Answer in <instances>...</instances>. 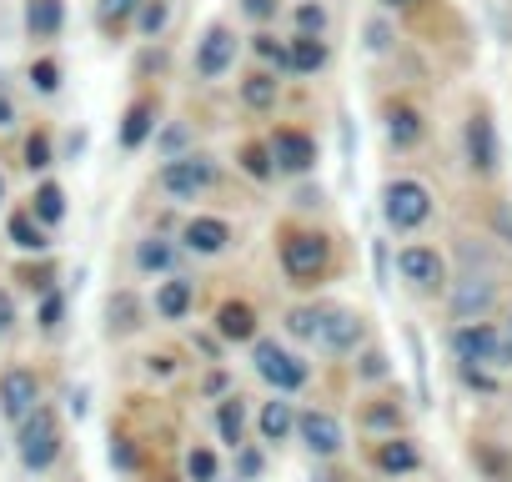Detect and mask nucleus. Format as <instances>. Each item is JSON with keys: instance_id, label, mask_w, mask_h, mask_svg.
<instances>
[{"instance_id": "nucleus-1", "label": "nucleus", "mask_w": 512, "mask_h": 482, "mask_svg": "<svg viewBox=\"0 0 512 482\" xmlns=\"http://www.w3.org/2000/svg\"><path fill=\"white\" fill-rule=\"evenodd\" d=\"M382 216L392 231H412L432 216V191L422 181H387L382 191Z\"/></svg>"}, {"instance_id": "nucleus-2", "label": "nucleus", "mask_w": 512, "mask_h": 482, "mask_svg": "<svg viewBox=\"0 0 512 482\" xmlns=\"http://www.w3.org/2000/svg\"><path fill=\"white\" fill-rule=\"evenodd\" d=\"M16 452H21V462H26L31 472H46V467L56 462V452H61V432H56V417H51L46 407H36V412L21 422V432H16Z\"/></svg>"}, {"instance_id": "nucleus-3", "label": "nucleus", "mask_w": 512, "mask_h": 482, "mask_svg": "<svg viewBox=\"0 0 512 482\" xmlns=\"http://www.w3.org/2000/svg\"><path fill=\"white\" fill-rule=\"evenodd\" d=\"M211 186H216V166L206 156H171L161 166V191L176 196V201H191V196H201Z\"/></svg>"}, {"instance_id": "nucleus-4", "label": "nucleus", "mask_w": 512, "mask_h": 482, "mask_svg": "<svg viewBox=\"0 0 512 482\" xmlns=\"http://www.w3.org/2000/svg\"><path fill=\"white\" fill-rule=\"evenodd\" d=\"M452 352H457L467 367H472V362H497V367H507V362H512V337L492 332L487 322H467V327H457Z\"/></svg>"}, {"instance_id": "nucleus-5", "label": "nucleus", "mask_w": 512, "mask_h": 482, "mask_svg": "<svg viewBox=\"0 0 512 482\" xmlns=\"http://www.w3.org/2000/svg\"><path fill=\"white\" fill-rule=\"evenodd\" d=\"M256 377L262 382H272L277 392H297L302 382H307V362L302 357H292L287 347H277V342H256Z\"/></svg>"}, {"instance_id": "nucleus-6", "label": "nucleus", "mask_w": 512, "mask_h": 482, "mask_svg": "<svg viewBox=\"0 0 512 482\" xmlns=\"http://www.w3.org/2000/svg\"><path fill=\"white\" fill-rule=\"evenodd\" d=\"M282 267L292 282H317L327 272V241L312 236V231H297L282 241Z\"/></svg>"}, {"instance_id": "nucleus-7", "label": "nucleus", "mask_w": 512, "mask_h": 482, "mask_svg": "<svg viewBox=\"0 0 512 482\" xmlns=\"http://www.w3.org/2000/svg\"><path fill=\"white\" fill-rule=\"evenodd\" d=\"M36 402H41V382H36V372L11 367L6 377H0V412H6L11 422H26V417L36 412Z\"/></svg>"}, {"instance_id": "nucleus-8", "label": "nucleus", "mask_w": 512, "mask_h": 482, "mask_svg": "<svg viewBox=\"0 0 512 482\" xmlns=\"http://www.w3.org/2000/svg\"><path fill=\"white\" fill-rule=\"evenodd\" d=\"M231 61H236V36H231L226 26H211V31L201 36V46H196V76L216 81V76L231 71Z\"/></svg>"}, {"instance_id": "nucleus-9", "label": "nucleus", "mask_w": 512, "mask_h": 482, "mask_svg": "<svg viewBox=\"0 0 512 482\" xmlns=\"http://www.w3.org/2000/svg\"><path fill=\"white\" fill-rule=\"evenodd\" d=\"M272 161H277V171L302 176V171L317 161V141H312L307 131H277V136H272Z\"/></svg>"}, {"instance_id": "nucleus-10", "label": "nucleus", "mask_w": 512, "mask_h": 482, "mask_svg": "<svg viewBox=\"0 0 512 482\" xmlns=\"http://www.w3.org/2000/svg\"><path fill=\"white\" fill-rule=\"evenodd\" d=\"M397 267H402V277H407L412 287H422V292L442 287V277H447V267H442V257H437L432 247H402V252H397Z\"/></svg>"}, {"instance_id": "nucleus-11", "label": "nucleus", "mask_w": 512, "mask_h": 482, "mask_svg": "<svg viewBox=\"0 0 512 482\" xmlns=\"http://www.w3.org/2000/svg\"><path fill=\"white\" fill-rule=\"evenodd\" d=\"M297 432H302V442L317 452V457H332L337 447H342V422L332 417V412H302V422H297Z\"/></svg>"}, {"instance_id": "nucleus-12", "label": "nucleus", "mask_w": 512, "mask_h": 482, "mask_svg": "<svg viewBox=\"0 0 512 482\" xmlns=\"http://www.w3.org/2000/svg\"><path fill=\"white\" fill-rule=\"evenodd\" d=\"M467 161L482 176L497 171V131H492V121L482 111H472V121H467Z\"/></svg>"}, {"instance_id": "nucleus-13", "label": "nucleus", "mask_w": 512, "mask_h": 482, "mask_svg": "<svg viewBox=\"0 0 512 482\" xmlns=\"http://www.w3.org/2000/svg\"><path fill=\"white\" fill-rule=\"evenodd\" d=\"M492 302H497V287H492L487 277H462L457 292H452V312H457L462 322H477Z\"/></svg>"}, {"instance_id": "nucleus-14", "label": "nucleus", "mask_w": 512, "mask_h": 482, "mask_svg": "<svg viewBox=\"0 0 512 482\" xmlns=\"http://www.w3.org/2000/svg\"><path fill=\"white\" fill-rule=\"evenodd\" d=\"M181 236H186V247H191V252H201V257H216V252H226L231 226H226V221H216V216H191Z\"/></svg>"}, {"instance_id": "nucleus-15", "label": "nucleus", "mask_w": 512, "mask_h": 482, "mask_svg": "<svg viewBox=\"0 0 512 482\" xmlns=\"http://www.w3.org/2000/svg\"><path fill=\"white\" fill-rule=\"evenodd\" d=\"M66 26V0H26V31L31 41H56Z\"/></svg>"}, {"instance_id": "nucleus-16", "label": "nucleus", "mask_w": 512, "mask_h": 482, "mask_svg": "<svg viewBox=\"0 0 512 482\" xmlns=\"http://www.w3.org/2000/svg\"><path fill=\"white\" fill-rule=\"evenodd\" d=\"M327 352H352L357 342H362V317L357 312H327V327H322V337H317Z\"/></svg>"}, {"instance_id": "nucleus-17", "label": "nucleus", "mask_w": 512, "mask_h": 482, "mask_svg": "<svg viewBox=\"0 0 512 482\" xmlns=\"http://www.w3.org/2000/svg\"><path fill=\"white\" fill-rule=\"evenodd\" d=\"M191 302H196V282H186V277H171V282L156 292V312H161L166 322H181V317L191 312Z\"/></svg>"}, {"instance_id": "nucleus-18", "label": "nucleus", "mask_w": 512, "mask_h": 482, "mask_svg": "<svg viewBox=\"0 0 512 482\" xmlns=\"http://www.w3.org/2000/svg\"><path fill=\"white\" fill-rule=\"evenodd\" d=\"M216 327H221V337H231V342H251V337H256V312H251L246 302H226V307L216 312Z\"/></svg>"}, {"instance_id": "nucleus-19", "label": "nucleus", "mask_w": 512, "mask_h": 482, "mask_svg": "<svg viewBox=\"0 0 512 482\" xmlns=\"http://www.w3.org/2000/svg\"><path fill=\"white\" fill-rule=\"evenodd\" d=\"M151 126H156V106H151V101H136V106L121 116V146L136 151V146L151 136Z\"/></svg>"}, {"instance_id": "nucleus-20", "label": "nucleus", "mask_w": 512, "mask_h": 482, "mask_svg": "<svg viewBox=\"0 0 512 482\" xmlns=\"http://www.w3.org/2000/svg\"><path fill=\"white\" fill-rule=\"evenodd\" d=\"M387 141L402 146V151L417 146V141H422V116H417L412 106H392V111H387Z\"/></svg>"}, {"instance_id": "nucleus-21", "label": "nucleus", "mask_w": 512, "mask_h": 482, "mask_svg": "<svg viewBox=\"0 0 512 482\" xmlns=\"http://www.w3.org/2000/svg\"><path fill=\"white\" fill-rule=\"evenodd\" d=\"M297 422H302V417H297L292 402H282V397L262 407V437H267V442H287V432H292Z\"/></svg>"}, {"instance_id": "nucleus-22", "label": "nucleus", "mask_w": 512, "mask_h": 482, "mask_svg": "<svg viewBox=\"0 0 512 482\" xmlns=\"http://www.w3.org/2000/svg\"><path fill=\"white\" fill-rule=\"evenodd\" d=\"M6 231H11V241H16L21 252H46V247H51V241H46V231H41V221H36L31 211H16Z\"/></svg>"}, {"instance_id": "nucleus-23", "label": "nucleus", "mask_w": 512, "mask_h": 482, "mask_svg": "<svg viewBox=\"0 0 512 482\" xmlns=\"http://www.w3.org/2000/svg\"><path fill=\"white\" fill-rule=\"evenodd\" d=\"M287 51H292V71H322L327 66V41L322 36H297Z\"/></svg>"}, {"instance_id": "nucleus-24", "label": "nucleus", "mask_w": 512, "mask_h": 482, "mask_svg": "<svg viewBox=\"0 0 512 482\" xmlns=\"http://www.w3.org/2000/svg\"><path fill=\"white\" fill-rule=\"evenodd\" d=\"M31 216H36L41 226H61V216H66V191H61L56 181H46V186L36 191V206H31Z\"/></svg>"}, {"instance_id": "nucleus-25", "label": "nucleus", "mask_w": 512, "mask_h": 482, "mask_svg": "<svg viewBox=\"0 0 512 482\" xmlns=\"http://www.w3.org/2000/svg\"><path fill=\"white\" fill-rule=\"evenodd\" d=\"M422 457H417V447L412 442H402V437H392V442H382V452H377V467L382 472H412Z\"/></svg>"}, {"instance_id": "nucleus-26", "label": "nucleus", "mask_w": 512, "mask_h": 482, "mask_svg": "<svg viewBox=\"0 0 512 482\" xmlns=\"http://www.w3.org/2000/svg\"><path fill=\"white\" fill-rule=\"evenodd\" d=\"M171 262H176V252H171V241H161V236H146L136 247V267L141 272H166Z\"/></svg>"}, {"instance_id": "nucleus-27", "label": "nucleus", "mask_w": 512, "mask_h": 482, "mask_svg": "<svg viewBox=\"0 0 512 482\" xmlns=\"http://www.w3.org/2000/svg\"><path fill=\"white\" fill-rule=\"evenodd\" d=\"M216 427H221V442L241 447V432H246V407H241V397H226V402H221Z\"/></svg>"}, {"instance_id": "nucleus-28", "label": "nucleus", "mask_w": 512, "mask_h": 482, "mask_svg": "<svg viewBox=\"0 0 512 482\" xmlns=\"http://www.w3.org/2000/svg\"><path fill=\"white\" fill-rule=\"evenodd\" d=\"M241 101H246L251 111H272V106H277V76H251V81H241Z\"/></svg>"}, {"instance_id": "nucleus-29", "label": "nucleus", "mask_w": 512, "mask_h": 482, "mask_svg": "<svg viewBox=\"0 0 512 482\" xmlns=\"http://www.w3.org/2000/svg\"><path fill=\"white\" fill-rule=\"evenodd\" d=\"M322 327H327V312H317V307H297V312H287V332L302 337V342H317Z\"/></svg>"}, {"instance_id": "nucleus-30", "label": "nucleus", "mask_w": 512, "mask_h": 482, "mask_svg": "<svg viewBox=\"0 0 512 482\" xmlns=\"http://www.w3.org/2000/svg\"><path fill=\"white\" fill-rule=\"evenodd\" d=\"M241 166H246V176L267 181V176L277 171V161H272V146H246V151H241Z\"/></svg>"}, {"instance_id": "nucleus-31", "label": "nucleus", "mask_w": 512, "mask_h": 482, "mask_svg": "<svg viewBox=\"0 0 512 482\" xmlns=\"http://www.w3.org/2000/svg\"><path fill=\"white\" fill-rule=\"evenodd\" d=\"M141 6H146V0H101L96 16H101V26H121V21H131Z\"/></svg>"}, {"instance_id": "nucleus-32", "label": "nucleus", "mask_w": 512, "mask_h": 482, "mask_svg": "<svg viewBox=\"0 0 512 482\" xmlns=\"http://www.w3.org/2000/svg\"><path fill=\"white\" fill-rule=\"evenodd\" d=\"M166 21H171V6H166V0H146V6H141V36H161Z\"/></svg>"}, {"instance_id": "nucleus-33", "label": "nucleus", "mask_w": 512, "mask_h": 482, "mask_svg": "<svg viewBox=\"0 0 512 482\" xmlns=\"http://www.w3.org/2000/svg\"><path fill=\"white\" fill-rule=\"evenodd\" d=\"M297 26H302V36H322V31H327V6H322V0H307V6H297Z\"/></svg>"}, {"instance_id": "nucleus-34", "label": "nucleus", "mask_w": 512, "mask_h": 482, "mask_svg": "<svg viewBox=\"0 0 512 482\" xmlns=\"http://www.w3.org/2000/svg\"><path fill=\"white\" fill-rule=\"evenodd\" d=\"M31 86H36L41 96H56V91H61V66H56V61H36V66H31Z\"/></svg>"}, {"instance_id": "nucleus-35", "label": "nucleus", "mask_w": 512, "mask_h": 482, "mask_svg": "<svg viewBox=\"0 0 512 482\" xmlns=\"http://www.w3.org/2000/svg\"><path fill=\"white\" fill-rule=\"evenodd\" d=\"M186 472H191V482H211V477H216V452L196 447V452L186 457Z\"/></svg>"}, {"instance_id": "nucleus-36", "label": "nucleus", "mask_w": 512, "mask_h": 482, "mask_svg": "<svg viewBox=\"0 0 512 482\" xmlns=\"http://www.w3.org/2000/svg\"><path fill=\"white\" fill-rule=\"evenodd\" d=\"M26 166H31V171H46V166H51V141H46L41 131L26 141Z\"/></svg>"}, {"instance_id": "nucleus-37", "label": "nucleus", "mask_w": 512, "mask_h": 482, "mask_svg": "<svg viewBox=\"0 0 512 482\" xmlns=\"http://www.w3.org/2000/svg\"><path fill=\"white\" fill-rule=\"evenodd\" d=\"M111 327L116 332H131L136 327V302L131 297H111Z\"/></svg>"}, {"instance_id": "nucleus-38", "label": "nucleus", "mask_w": 512, "mask_h": 482, "mask_svg": "<svg viewBox=\"0 0 512 482\" xmlns=\"http://www.w3.org/2000/svg\"><path fill=\"white\" fill-rule=\"evenodd\" d=\"M256 56H267V61H277V66H292V51L277 46L272 36H256Z\"/></svg>"}, {"instance_id": "nucleus-39", "label": "nucleus", "mask_w": 512, "mask_h": 482, "mask_svg": "<svg viewBox=\"0 0 512 482\" xmlns=\"http://www.w3.org/2000/svg\"><path fill=\"white\" fill-rule=\"evenodd\" d=\"M241 11L251 21H267V16H277V0H241Z\"/></svg>"}, {"instance_id": "nucleus-40", "label": "nucleus", "mask_w": 512, "mask_h": 482, "mask_svg": "<svg viewBox=\"0 0 512 482\" xmlns=\"http://www.w3.org/2000/svg\"><path fill=\"white\" fill-rule=\"evenodd\" d=\"M61 312H66V302H61V297H46V302H41V327L51 332V327L61 322Z\"/></svg>"}, {"instance_id": "nucleus-41", "label": "nucleus", "mask_w": 512, "mask_h": 482, "mask_svg": "<svg viewBox=\"0 0 512 482\" xmlns=\"http://www.w3.org/2000/svg\"><path fill=\"white\" fill-rule=\"evenodd\" d=\"M16 327V302H11V292L0 287V332H11Z\"/></svg>"}, {"instance_id": "nucleus-42", "label": "nucleus", "mask_w": 512, "mask_h": 482, "mask_svg": "<svg viewBox=\"0 0 512 482\" xmlns=\"http://www.w3.org/2000/svg\"><path fill=\"white\" fill-rule=\"evenodd\" d=\"M387 372V357L382 352H367V362H362V377H382Z\"/></svg>"}, {"instance_id": "nucleus-43", "label": "nucleus", "mask_w": 512, "mask_h": 482, "mask_svg": "<svg viewBox=\"0 0 512 482\" xmlns=\"http://www.w3.org/2000/svg\"><path fill=\"white\" fill-rule=\"evenodd\" d=\"M161 146H166V151H181V146H186V126H171Z\"/></svg>"}, {"instance_id": "nucleus-44", "label": "nucleus", "mask_w": 512, "mask_h": 482, "mask_svg": "<svg viewBox=\"0 0 512 482\" xmlns=\"http://www.w3.org/2000/svg\"><path fill=\"white\" fill-rule=\"evenodd\" d=\"M111 462H116V467H131V447L116 442V447H111Z\"/></svg>"}, {"instance_id": "nucleus-45", "label": "nucleus", "mask_w": 512, "mask_h": 482, "mask_svg": "<svg viewBox=\"0 0 512 482\" xmlns=\"http://www.w3.org/2000/svg\"><path fill=\"white\" fill-rule=\"evenodd\" d=\"M241 472H246V477H256V472H262V457L246 452V457H241Z\"/></svg>"}, {"instance_id": "nucleus-46", "label": "nucleus", "mask_w": 512, "mask_h": 482, "mask_svg": "<svg viewBox=\"0 0 512 482\" xmlns=\"http://www.w3.org/2000/svg\"><path fill=\"white\" fill-rule=\"evenodd\" d=\"M11 121H16V111H11V101H6V96H0V126H11Z\"/></svg>"}, {"instance_id": "nucleus-47", "label": "nucleus", "mask_w": 512, "mask_h": 482, "mask_svg": "<svg viewBox=\"0 0 512 482\" xmlns=\"http://www.w3.org/2000/svg\"><path fill=\"white\" fill-rule=\"evenodd\" d=\"M382 6H392V11H397V6H412V0H382Z\"/></svg>"}, {"instance_id": "nucleus-48", "label": "nucleus", "mask_w": 512, "mask_h": 482, "mask_svg": "<svg viewBox=\"0 0 512 482\" xmlns=\"http://www.w3.org/2000/svg\"><path fill=\"white\" fill-rule=\"evenodd\" d=\"M0 201H6V181H0Z\"/></svg>"}]
</instances>
